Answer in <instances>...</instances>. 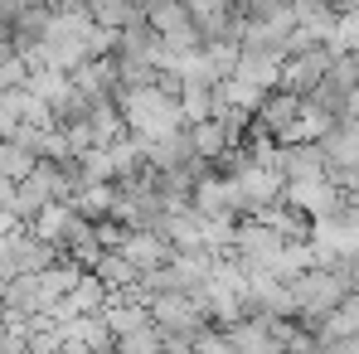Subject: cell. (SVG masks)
Instances as JSON below:
<instances>
[{
  "label": "cell",
  "mask_w": 359,
  "mask_h": 354,
  "mask_svg": "<svg viewBox=\"0 0 359 354\" xmlns=\"http://www.w3.org/2000/svg\"><path fill=\"white\" fill-rule=\"evenodd\" d=\"M301 102H306V97H301V93H292V88H272V93L257 102L252 126H257V131H267V136L277 141V131H287V126L301 117Z\"/></svg>",
  "instance_id": "8"
},
{
  "label": "cell",
  "mask_w": 359,
  "mask_h": 354,
  "mask_svg": "<svg viewBox=\"0 0 359 354\" xmlns=\"http://www.w3.org/2000/svg\"><path fill=\"white\" fill-rule=\"evenodd\" d=\"M184 5H189V15L204 25V20H214V15H224V10H233L238 0H184Z\"/></svg>",
  "instance_id": "29"
},
{
  "label": "cell",
  "mask_w": 359,
  "mask_h": 354,
  "mask_svg": "<svg viewBox=\"0 0 359 354\" xmlns=\"http://www.w3.org/2000/svg\"><path fill=\"white\" fill-rule=\"evenodd\" d=\"M180 107H184V117H189V121L214 117V83H204V78H184V88H180Z\"/></svg>",
  "instance_id": "21"
},
{
  "label": "cell",
  "mask_w": 359,
  "mask_h": 354,
  "mask_svg": "<svg viewBox=\"0 0 359 354\" xmlns=\"http://www.w3.org/2000/svg\"><path fill=\"white\" fill-rule=\"evenodd\" d=\"M15 0H0V34H10V25H15Z\"/></svg>",
  "instance_id": "30"
},
{
  "label": "cell",
  "mask_w": 359,
  "mask_h": 354,
  "mask_svg": "<svg viewBox=\"0 0 359 354\" xmlns=\"http://www.w3.org/2000/svg\"><path fill=\"white\" fill-rule=\"evenodd\" d=\"M330 5H340V10H345V0H330Z\"/></svg>",
  "instance_id": "34"
},
{
  "label": "cell",
  "mask_w": 359,
  "mask_h": 354,
  "mask_svg": "<svg viewBox=\"0 0 359 354\" xmlns=\"http://www.w3.org/2000/svg\"><path fill=\"white\" fill-rule=\"evenodd\" d=\"M107 296H112V292H107V282H102L93 267H83V277L73 282L68 301H73V311H78V315H88V311H102V306H107Z\"/></svg>",
  "instance_id": "19"
},
{
  "label": "cell",
  "mask_w": 359,
  "mask_h": 354,
  "mask_svg": "<svg viewBox=\"0 0 359 354\" xmlns=\"http://www.w3.org/2000/svg\"><path fill=\"white\" fill-rule=\"evenodd\" d=\"M25 97H29V88H0V136H10V131L20 126Z\"/></svg>",
  "instance_id": "24"
},
{
  "label": "cell",
  "mask_w": 359,
  "mask_h": 354,
  "mask_svg": "<svg viewBox=\"0 0 359 354\" xmlns=\"http://www.w3.org/2000/svg\"><path fill=\"white\" fill-rule=\"evenodd\" d=\"M44 204H49V189H44V179L34 175V170H29L25 179H15V199H10V214H15V224H29V219H34Z\"/></svg>",
  "instance_id": "17"
},
{
  "label": "cell",
  "mask_w": 359,
  "mask_h": 354,
  "mask_svg": "<svg viewBox=\"0 0 359 354\" xmlns=\"http://www.w3.org/2000/svg\"><path fill=\"white\" fill-rule=\"evenodd\" d=\"M73 161H78V179H83V184H88V179H117L112 146H83V151H73Z\"/></svg>",
  "instance_id": "20"
},
{
  "label": "cell",
  "mask_w": 359,
  "mask_h": 354,
  "mask_svg": "<svg viewBox=\"0 0 359 354\" xmlns=\"http://www.w3.org/2000/svg\"><path fill=\"white\" fill-rule=\"evenodd\" d=\"M292 10H297V25L311 29L320 44L335 39V29H340V5H330V0H297Z\"/></svg>",
  "instance_id": "13"
},
{
  "label": "cell",
  "mask_w": 359,
  "mask_h": 354,
  "mask_svg": "<svg viewBox=\"0 0 359 354\" xmlns=\"http://www.w3.org/2000/svg\"><path fill=\"white\" fill-rule=\"evenodd\" d=\"M151 320L161 325L165 350H189V345H194V335L209 325L204 306H199L189 292H161L156 301H151Z\"/></svg>",
  "instance_id": "3"
},
{
  "label": "cell",
  "mask_w": 359,
  "mask_h": 354,
  "mask_svg": "<svg viewBox=\"0 0 359 354\" xmlns=\"http://www.w3.org/2000/svg\"><path fill=\"white\" fill-rule=\"evenodd\" d=\"M34 165H39V156H34L29 146H20L15 136H0V175L5 179H25Z\"/></svg>",
  "instance_id": "22"
},
{
  "label": "cell",
  "mask_w": 359,
  "mask_h": 354,
  "mask_svg": "<svg viewBox=\"0 0 359 354\" xmlns=\"http://www.w3.org/2000/svg\"><path fill=\"white\" fill-rule=\"evenodd\" d=\"M340 49H330V44H311V49H301V54H287L282 59V78H277V88H292V93H311L325 73H330V63H335Z\"/></svg>",
  "instance_id": "7"
},
{
  "label": "cell",
  "mask_w": 359,
  "mask_h": 354,
  "mask_svg": "<svg viewBox=\"0 0 359 354\" xmlns=\"http://www.w3.org/2000/svg\"><path fill=\"white\" fill-rule=\"evenodd\" d=\"M121 252L141 267V272H151V267H165L170 257H175V247L165 243V238L156 233V229H126L121 238Z\"/></svg>",
  "instance_id": "11"
},
{
  "label": "cell",
  "mask_w": 359,
  "mask_h": 354,
  "mask_svg": "<svg viewBox=\"0 0 359 354\" xmlns=\"http://www.w3.org/2000/svg\"><path fill=\"white\" fill-rule=\"evenodd\" d=\"M345 10H359V0H345Z\"/></svg>",
  "instance_id": "32"
},
{
  "label": "cell",
  "mask_w": 359,
  "mask_h": 354,
  "mask_svg": "<svg viewBox=\"0 0 359 354\" xmlns=\"http://www.w3.org/2000/svg\"><path fill=\"white\" fill-rule=\"evenodd\" d=\"M20 121H29V126H59V117H54V107H49L44 97H34V93L25 97V117H20Z\"/></svg>",
  "instance_id": "28"
},
{
  "label": "cell",
  "mask_w": 359,
  "mask_h": 354,
  "mask_svg": "<svg viewBox=\"0 0 359 354\" xmlns=\"http://www.w3.org/2000/svg\"><path fill=\"white\" fill-rule=\"evenodd\" d=\"M287 287H292V301H297V320H306L311 330L350 296V282L340 277V267H306Z\"/></svg>",
  "instance_id": "2"
},
{
  "label": "cell",
  "mask_w": 359,
  "mask_h": 354,
  "mask_svg": "<svg viewBox=\"0 0 359 354\" xmlns=\"http://www.w3.org/2000/svg\"><path fill=\"white\" fill-rule=\"evenodd\" d=\"M29 83V63L20 49H10V54H0V88H25Z\"/></svg>",
  "instance_id": "26"
},
{
  "label": "cell",
  "mask_w": 359,
  "mask_h": 354,
  "mask_svg": "<svg viewBox=\"0 0 359 354\" xmlns=\"http://www.w3.org/2000/svg\"><path fill=\"white\" fill-rule=\"evenodd\" d=\"M126 117V131H136L141 141H156V136H170L180 126H189L184 107H180L175 93H165L161 83H141V88H117L112 93Z\"/></svg>",
  "instance_id": "1"
},
{
  "label": "cell",
  "mask_w": 359,
  "mask_h": 354,
  "mask_svg": "<svg viewBox=\"0 0 359 354\" xmlns=\"http://www.w3.org/2000/svg\"><path fill=\"white\" fill-rule=\"evenodd\" d=\"M189 204L204 219H243V194H238V184H233V175H224V170H209L204 179H194Z\"/></svg>",
  "instance_id": "6"
},
{
  "label": "cell",
  "mask_w": 359,
  "mask_h": 354,
  "mask_svg": "<svg viewBox=\"0 0 359 354\" xmlns=\"http://www.w3.org/2000/svg\"><path fill=\"white\" fill-rule=\"evenodd\" d=\"M68 78H73V88L83 97H112L117 93V54H93V59L78 63Z\"/></svg>",
  "instance_id": "9"
},
{
  "label": "cell",
  "mask_w": 359,
  "mask_h": 354,
  "mask_svg": "<svg viewBox=\"0 0 359 354\" xmlns=\"http://www.w3.org/2000/svg\"><path fill=\"white\" fill-rule=\"evenodd\" d=\"M15 5H34V0H15Z\"/></svg>",
  "instance_id": "35"
},
{
  "label": "cell",
  "mask_w": 359,
  "mask_h": 354,
  "mask_svg": "<svg viewBox=\"0 0 359 354\" xmlns=\"http://www.w3.org/2000/svg\"><path fill=\"white\" fill-rule=\"evenodd\" d=\"M146 25L175 49V54H189V49H199L204 44V34H199V20L189 15V5L184 0H156L151 10H146Z\"/></svg>",
  "instance_id": "4"
},
{
  "label": "cell",
  "mask_w": 359,
  "mask_h": 354,
  "mask_svg": "<svg viewBox=\"0 0 359 354\" xmlns=\"http://www.w3.org/2000/svg\"><path fill=\"white\" fill-rule=\"evenodd\" d=\"M277 170L287 179L325 175V151H320V141H287V146H277Z\"/></svg>",
  "instance_id": "10"
},
{
  "label": "cell",
  "mask_w": 359,
  "mask_h": 354,
  "mask_svg": "<svg viewBox=\"0 0 359 354\" xmlns=\"http://www.w3.org/2000/svg\"><path fill=\"white\" fill-rule=\"evenodd\" d=\"M330 49H340V54H359V10H340V29H335Z\"/></svg>",
  "instance_id": "25"
},
{
  "label": "cell",
  "mask_w": 359,
  "mask_h": 354,
  "mask_svg": "<svg viewBox=\"0 0 359 354\" xmlns=\"http://www.w3.org/2000/svg\"><path fill=\"white\" fill-rule=\"evenodd\" d=\"M355 112H359V88H355Z\"/></svg>",
  "instance_id": "33"
},
{
  "label": "cell",
  "mask_w": 359,
  "mask_h": 354,
  "mask_svg": "<svg viewBox=\"0 0 359 354\" xmlns=\"http://www.w3.org/2000/svg\"><path fill=\"white\" fill-rule=\"evenodd\" d=\"M93 272L107 282V292H121V287H131V282L141 277V267H136L121 247H102V257L93 262Z\"/></svg>",
  "instance_id": "16"
},
{
  "label": "cell",
  "mask_w": 359,
  "mask_h": 354,
  "mask_svg": "<svg viewBox=\"0 0 359 354\" xmlns=\"http://www.w3.org/2000/svg\"><path fill=\"white\" fill-rule=\"evenodd\" d=\"M73 214H78V209H73L68 199H49V204H44V209H39V214L29 219V229L44 238V243H59V247H63V238H68V224H73Z\"/></svg>",
  "instance_id": "15"
},
{
  "label": "cell",
  "mask_w": 359,
  "mask_h": 354,
  "mask_svg": "<svg viewBox=\"0 0 359 354\" xmlns=\"http://www.w3.org/2000/svg\"><path fill=\"white\" fill-rule=\"evenodd\" d=\"M88 15L97 20V25H136V20H146V5L141 0H88Z\"/></svg>",
  "instance_id": "18"
},
{
  "label": "cell",
  "mask_w": 359,
  "mask_h": 354,
  "mask_svg": "<svg viewBox=\"0 0 359 354\" xmlns=\"http://www.w3.org/2000/svg\"><path fill=\"white\" fill-rule=\"evenodd\" d=\"M282 199H287V204H297V209H306L316 224H320V219H340V209H345V189H340V184H335L330 175L287 179Z\"/></svg>",
  "instance_id": "5"
},
{
  "label": "cell",
  "mask_w": 359,
  "mask_h": 354,
  "mask_svg": "<svg viewBox=\"0 0 359 354\" xmlns=\"http://www.w3.org/2000/svg\"><path fill=\"white\" fill-rule=\"evenodd\" d=\"M112 350H121V354H161V350H165V335H161V325L151 320V325H141V330L117 335V345H112Z\"/></svg>",
  "instance_id": "23"
},
{
  "label": "cell",
  "mask_w": 359,
  "mask_h": 354,
  "mask_svg": "<svg viewBox=\"0 0 359 354\" xmlns=\"http://www.w3.org/2000/svg\"><path fill=\"white\" fill-rule=\"evenodd\" d=\"M189 141H194V156H204V161H219V156H224V151L233 146V136H229L224 117L189 121Z\"/></svg>",
  "instance_id": "14"
},
{
  "label": "cell",
  "mask_w": 359,
  "mask_h": 354,
  "mask_svg": "<svg viewBox=\"0 0 359 354\" xmlns=\"http://www.w3.org/2000/svg\"><path fill=\"white\" fill-rule=\"evenodd\" d=\"M10 199H15V179L0 175V209H5V214H10Z\"/></svg>",
  "instance_id": "31"
},
{
  "label": "cell",
  "mask_w": 359,
  "mask_h": 354,
  "mask_svg": "<svg viewBox=\"0 0 359 354\" xmlns=\"http://www.w3.org/2000/svg\"><path fill=\"white\" fill-rule=\"evenodd\" d=\"M93 54H117V29L112 25H97L93 20V29H88V59Z\"/></svg>",
  "instance_id": "27"
},
{
  "label": "cell",
  "mask_w": 359,
  "mask_h": 354,
  "mask_svg": "<svg viewBox=\"0 0 359 354\" xmlns=\"http://www.w3.org/2000/svg\"><path fill=\"white\" fill-rule=\"evenodd\" d=\"M49 20H54V5H49V0L20 5V10H15V25H10V44H15L20 54H29V49H34V44L44 39Z\"/></svg>",
  "instance_id": "12"
}]
</instances>
